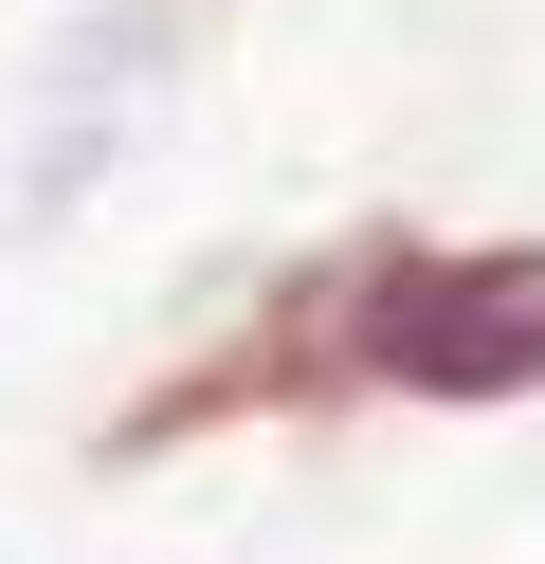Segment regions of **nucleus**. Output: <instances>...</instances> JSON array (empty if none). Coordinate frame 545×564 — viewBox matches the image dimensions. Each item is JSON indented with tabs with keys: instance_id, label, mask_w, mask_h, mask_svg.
Instances as JSON below:
<instances>
[{
	"instance_id": "f257e3e1",
	"label": "nucleus",
	"mask_w": 545,
	"mask_h": 564,
	"mask_svg": "<svg viewBox=\"0 0 545 564\" xmlns=\"http://www.w3.org/2000/svg\"><path fill=\"white\" fill-rule=\"evenodd\" d=\"M363 346H382V382H418V401H527L545 382V256L400 273V292L363 310Z\"/></svg>"
}]
</instances>
